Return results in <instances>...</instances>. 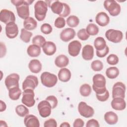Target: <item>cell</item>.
Returning <instances> with one entry per match:
<instances>
[{
    "instance_id": "484cf974",
    "label": "cell",
    "mask_w": 127,
    "mask_h": 127,
    "mask_svg": "<svg viewBox=\"0 0 127 127\" xmlns=\"http://www.w3.org/2000/svg\"><path fill=\"white\" fill-rule=\"evenodd\" d=\"M50 6L54 13L60 15L63 11L64 7V3L62 2L59 0H56L51 4Z\"/></svg>"
},
{
    "instance_id": "5bb4252c",
    "label": "cell",
    "mask_w": 127,
    "mask_h": 127,
    "mask_svg": "<svg viewBox=\"0 0 127 127\" xmlns=\"http://www.w3.org/2000/svg\"><path fill=\"white\" fill-rule=\"evenodd\" d=\"M5 34L9 39L15 38L18 34V28L15 22H10L5 26Z\"/></svg>"
},
{
    "instance_id": "e0dca14e",
    "label": "cell",
    "mask_w": 127,
    "mask_h": 127,
    "mask_svg": "<svg viewBox=\"0 0 127 127\" xmlns=\"http://www.w3.org/2000/svg\"><path fill=\"white\" fill-rule=\"evenodd\" d=\"M24 123L26 127H39L40 122L37 117L33 115H27L24 119Z\"/></svg>"
},
{
    "instance_id": "bcb514c9",
    "label": "cell",
    "mask_w": 127,
    "mask_h": 127,
    "mask_svg": "<svg viewBox=\"0 0 127 127\" xmlns=\"http://www.w3.org/2000/svg\"><path fill=\"white\" fill-rule=\"evenodd\" d=\"M109 52V47L107 45V46L101 51H96V56L99 58H103L105 57Z\"/></svg>"
},
{
    "instance_id": "7c38bea8",
    "label": "cell",
    "mask_w": 127,
    "mask_h": 127,
    "mask_svg": "<svg viewBox=\"0 0 127 127\" xmlns=\"http://www.w3.org/2000/svg\"><path fill=\"white\" fill-rule=\"evenodd\" d=\"M19 79L20 76L17 73H13L9 74L6 76L4 80V83L6 88L9 90L13 87H19Z\"/></svg>"
},
{
    "instance_id": "83f0119b",
    "label": "cell",
    "mask_w": 127,
    "mask_h": 127,
    "mask_svg": "<svg viewBox=\"0 0 127 127\" xmlns=\"http://www.w3.org/2000/svg\"><path fill=\"white\" fill-rule=\"evenodd\" d=\"M41 52V48L34 44L29 45L27 49V53L31 57H38L40 55Z\"/></svg>"
},
{
    "instance_id": "2e32d148",
    "label": "cell",
    "mask_w": 127,
    "mask_h": 127,
    "mask_svg": "<svg viewBox=\"0 0 127 127\" xmlns=\"http://www.w3.org/2000/svg\"><path fill=\"white\" fill-rule=\"evenodd\" d=\"M76 35L75 30L71 28H67L60 33V39L64 42H67L73 39Z\"/></svg>"
},
{
    "instance_id": "d6a6232c",
    "label": "cell",
    "mask_w": 127,
    "mask_h": 127,
    "mask_svg": "<svg viewBox=\"0 0 127 127\" xmlns=\"http://www.w3.org/2000/svg\"><path fill=\"white\" fill-rule=\"evenodd\" d=\"M33 34L32 32L27 30L24 28H22L21 30V33L20 35V39L24 43H28L30 41V38L32 37Z\"/></svg>"
},
{
    "instance_id": "ac0fdd59",
    "label": "cell",
    "mask_w": 127,
    "mask_h": 127,
    "mask_svg": "<svg viewBox=\"0 0 127 127\" xmlns=\"http://www.w3.org/2000/svg\"><path fill=\"white\" fill-rule=\"evenodd\" d=\"M95 21L97 24L102 27L107 26L110 22V17L108 14L103 11L100 12L95 17Z\"/></svg>"
},
{
    "instance_id": "60d3db41",
    "label": "cell",
    "mask_w": 127,
    "mask_h": 127,
    "mask_svg": "<svg viewBox=\"0 0 127 127\" xmlns=\"http://www.w3.org/2000/svg\"><path fill=\"white\" fill-rule=\"evenodd\" d=\"M54 25L57 28H64L65 25V20L64 17L59 16L56 19L54 22Z\"/></svg>"
},
{
    "instance_id": "7bdbcfd3",
    "label": "cell",
    "mask_w": 127,
    "mask_h": 127,
    "mask_svg": "<svg viewBox=\"0 0 127 127\" xmlns=\"http://www.w3.org/2000/svg\"><path fill=\"white\" fill-rule=\"evenodd\" d=\"M46 100L50 103V104L51 105L52 109H55L57 106L58 101L57 97H56L55 96H53V95L49 96L46 98Z\"/></svg>"
},
{
    "instance_id": "277c9868",
    "label": "cell",
    "mask_w": 127,
    "mask_h": 127,
    "mask_svg": "<svg viewBox=\"0 0 127 127\" xmlns=\"http://www.w3.org/2000/svg\"><path fill=\"white\" fill-rule=\"evenodd\" d=\"M40 78L42 84L48 88L54 87L58 82L57 76L55 74L47 71L43 72Z\"/></svg>"
},
{
    "instance_id": "d4e9b609",
    "label": "cell",
    "mask_w": 127,
    "mask_h": 127,
    "mask_svg": "<svg viewBox=\"0 0 127 127\" xmlns=\"http://www.w3.org/2000/svg\"><path fill=\"white\" fill-rule=\"evenodd\" d=\"M68 63L69 59L64 55H59L55 60V64L58 67H65L68 64Z\"/></svg>"
},
{
    "instance_id": "d590c367",
    "label": "cell",
    "mask_w": 127,
    "mask_h": 127,
    "mask_svg": "<svg viewBox=\"0 0 127 127\" xmlns=\"http://www.w3.org/2000/svg\"><path fill=\"white\" fill-rule=\"evenodd\" d=\"M86 30L89 35L95 36L98 33L99 29L96 24L94 23H90L87 26Z\"/></svg>"
},
{
    "instance_id": "836d02e7",
    "label": "cell",
    "mask_w": 127,
    "mask_h": 127,
    "mask_svg": "<svg viewBox=\"0 0 127 127\" xmlns=\"http://www.w3.org/2000/svg\"><path fill=\"white\" fill-rule=\"evenodd\" d=\"M66 22L69 27L73 28L78 25L79 23V19L76 16L72 15L67 17Z\"/></svg>"
},
{
    "instance_id": "e575fe53",
    "label": "cell",
    "mask_w": 127,
    "mask_h": 127,
    "mask_svg": "<svg viewBox=\"0 0 127 127\" xmlns=\"http://www.w3.org/2000/svg\"><path fill=\"white\" fill-rule=\"evenodd\" d=\"M91 87L88 84H83L80 87V93L83 97H87L89 96L91 93Z\"/></svg>"
},
{
    "instance_id": "7402d4cb",
    "label": "cell",
    "mask_w": 127,
    "mask_h": 127,
    "mask_svg": "<svg viewBox=\"0 0 127 127\" xmlns=\"http://www.w3.org/2000/svg\"><path fill=\"white\" fill-rule=\"evenodd\" d=\"M28 67L31 72L34 73H38L42 70V65L40 61L37 59H33L29 63Z\"/></svg>"
},
{
    "instance_id": "cb8c5ba5",
    "label": "cell",
    "mask_w": 127,
    "mask_h": 127,
    "mask_svg": "<svg viewBox=\"0 0 127 127\" xmlns=\"http://www.w3.org/2000/svg\"><path fill=\"white\" fill-rule=\"evenodd\" d=\"M104 118L105 122L109 125H115L118 122V116L117 114L112 111L106 112L104 115Z\"/></svg>"
},
{
    "instance_id": "816d5d0a",
    "label": "cell",
    "mask_w": 127,
    "mask_h": 127,
    "mask_svg": "<svg viewBox=\"0 0 127 127\" xmlns=\"http://www.w3.org/2000/svg\"><path fill=\"white\" fill-rule=\"evenodd\" d=\"M0 111L1 112L4 111L5 110L6 108V106L5 103L2 101V100L0 101Z\"/></svg>"
},
{
    "instance_id": "ab89813d",
    "label": "cell",
    "mask_w": 127,
    "mask_h": 127,
    "mask_svg": "<svg viewBox=\"0 0 127 127\" xmlns=\"http://www.w3.org/2000/svg\"><path fill=\"white\" fill-rule=\"evenodd\" d=\"M77 37L82 41L87 40L90 37V35L86 32V29L82 28L80 29L77 34Z\"/></svg>"
},
{
    "instance_id": "7dc6e473",
    "label": "cell",
    "mask_w": 127,
    "mask_h": 127,
    "mask_svg": "<svg viewBox=\"0 0 127 127\" xmlns=\"http://www.w3.org/2000/svg\"><path fill=\"white\" fill-rule=\"evenodd\" d=\"M70 13V8L69 6L66 3H64V7L63 11L59 16L62 17H65L68 15H69Z\"/></svg>"
},
{
    "instance_id": "8fae6325",
    "label": "cell",
    "mask_w": 127,
    "mask_h": 127,
    "mask_svg": "<svg viewBox=\"0 0 127 127\" xmlns=\"http://www.w3.org/2000/svg\"><path fill=\"white\" fill-rule=\"evenodd\" d=\"M38 83V79L37 76L33 75H28L22 83V89L23 90L27 89L34 90L37 87Z\"/></svg>"
},
{
    "instance_id": "9a60e30c",
    "label": "cell",
    "mask_w": 127,
    "mask_h": 127,
    "mask_svg": "<svg viewBox=\"0 0 127 127\" xmlns=\"http://www.w3.org/2000/svg\"><path fill=\"white\" fill-rule=\"evenodd\" d=\"M81 43L77 40H74L70 42L68 45V52L69 54L72 57L77 56L81 48Z\"/></svg>"
},
{
    "instance_id": "1f68e13d",
    "label": "cell",
    "mask_w": 127,
    "mask_h": 127,
    "mask_svg": "<svg viewBox=\"0 0 127 127\" xmlns=\"http://www.w3.org/2000/svg\"><path fill=\"white\" fill-rule=\"evenodd\" d=\"M15 112L19 116L24 117L29 114V109L24 105H17L15 108Z\"/></svg>"
},
{
    "instance_id": "7a4b0ae2",
    "label": "cell",
    "mask_w": 127,
    "mask_h": 127,
    "mask_svg": "<svg viewBox=\"0 0 127 127\" xmlns=\"http://www.w3.org/2000/svg\"><path fill=\"white\" fill-rule=\"evenodd\" d=\"M92 79V88L96 94L104 93L107 90L106 87V80L104 76L100 73L96 74L93 76Z\"/></svg>"
},
{
    "instance_id": "4fadbf2b",
    "label": "cell",
    "mask_w": 127,
    "mask_h": 127,
    "mask_svg": "<svg viewBox=\"0 0 127 127\" xmlns=\"http://www.w3.org/2000/svg\"><path fill=\"white\" fill-rule=\"evenodd\" d=\"M0 20L6 25L10 22H15V16L12 11L3 9L0 12Z\"/></svg>"
},
{
    "instance_id": "ba28073f",
    "label": "cell",
    "mask_w": 127,
    "mask_h": 127,
    "mask_svg": "<svg viewBox=\"0 0 127 127\" xmlns=\"http://www.w3.org/2000/svg\"><path fill=\"white\" fill-rule=\"evenodd\" d=\"M78 111L81 116L86 118H90L94 114L93 108L83 101H81L78 104Z\"/></svg>"
},
{
    "instance_id": "db71d44e",
    "label": "cell",
    "mask_w": 127,
    "mask_h": 127,
    "mask_svg": "<svg viewBox=\"0 0 127 127\" xmlns=\"http://www.w3.org/2000/svg\"><path fill=\"white\" fill-rule=\"evenodd\" d=\"M0 126L1 127H7V124H6V123L5 121L0 120Z\"/></svg>"
},
{
    "instance_id": "f6af8a7d",
    "label": "cell",
    "mask_w": 127,
    "mask_h": 127,
    "mask_svg": "<svg viewBox=\"0 0 127 127\" xmlns=\"http://www.w3.org/2000/svg\"><path fill=\"white\" fill-rule=\"evenodd\" d=\"M44 127H57V123L55 119L51 118L46 121L44 123Z\"/></svg>"
},
{
    "instance_id": "f546056e",
    "label": "cell",
    "mask_w": 127,
    "mask_h": 127,
    "mask_svg": "<svg viewBox=\"0 0 127 127\" xmlns=\"http://www.w3.org/2000/svg\"><path fill=\"white\" fill-rule=\"evenodd\" d=\"M94 46L97 51H101L107 46L106 42L103 37H98L94 41Z\"/></svg>"
},
{
    "instance_id": "b9f144b4",
    "label": "cell",
    "mask_w": 127,
    "mask_h": 127,
    "mask_svg": "<svg viewBox=\"0 0 127 127\" xmlns=\"http://www.w3.org/2000/svg\"><path fill=\"white\" fill-rule=\"evenodd\" d=\"M40 30L43 34L47 35L50 34L52 32L53 28L50 24L45 23L41 25Z\"/></svg>"
},
{
    "instance_id": "ee69618b",
    "label": "cell",
    "mask_w": 127,
    "mask_h": 127,
    "mask_svg": "<svg viewBox=\"0 0 127 127\" xmlns=\"http://www.w3.org/2000/svg\"><path fill=\"white\" fill-rule=\"evenodd\" d=\"M109 92L107 89L106 91L103 94H96V96L98 100L101 102L106 101L109 98Z\"/></svg>"
},
{
    "instance_id": "f1b7e54d",
    "label": "cell",
    "mask_w": 127,
    "mask_h": 127,
    "mask_svg": "<svg viewBox=\"0 0 127 127\" xmlns=\"http://www.w3.org/2000/svg\"><path fill=\"white\" fill-rule=\"evenodd\" d=\"M22 94L21 90L19 87H13L8 90V96L10 99L12 100H17Z\"/></svg>"
},
{
    "instance_id": "4dcf8cb0",
    "label": "cell",
    "mask_w": 127,
    "mask_h": 127,
    "mask_svg": "<svg viewBox=\"0 0 127 127\" xmlns=\"http://www.w3.org/2000/svg\"><path fill=\"white\" fill-rule=\"evenodd\" d=\"M119 69L116 66H112L108 68L106 70V75L110 79H115L119 75Z\"/></svg>"
},
{
    "instance_id": "44dd1931",
    "label": "cell",
    "mask_w": 127,
    "mask_h": 127,
    "mask_svg": "<svg viewBox=\"0 0 127 127\" xmlns=\"http://www.w3.org/2000/svg\"><path fill=\"white\" fill-rule=\"evenodd\" d=\"M112 108L117 111H122L126 109V102L124 99L120 98H113L111 103Z\"/></svg>"
},
{
    "instance_id": "74e56055",
    "label": "cell",
    "mask_w": 127,
    "mask_h": 127,
    "mask_svg": "<svg viewBox=\"0 0 127 127\" xmlns=\"http://www.w3.org/2000/svg\"><path fill=\"white\" fill-rule=\"evenodd\" d=\"M91 67L95 71H99L102 70L103 64L100 60H95L91 63Z\"/></svg>"
},
{
    "instance_id": "8992f818",
    "label": "cell",
    "mask_w": 127,
    "mask_h": 127,
    "mask_svg": "<svg viewBox=\"0 0 127 127\" xmlns=\"http://www.w3.org/2000/svg\"><path fill=\"white\" fill-rule=\"evenodd\" d=\"M34 96L35 93L34 90L31 89L24 90L22 93L21 102L26 106L28 107H32L35 103Z\"/></svg>"
},
{
    "instance_id": "5b68a950",
    "label": "cell",
    "mask_w": 127,
    "mask_h": 127,
    "mask_svg": "<svg viewBox=\"0 0 127 127\" xmlns=\"http://www.w3.org/2000/svg\"><path fill=\"white\" fill-rule=\"evenodd\" d=\"M104 6L112 16H118L121 12L120 5L114 0H106L104 2Z\"/></svg>"
},
{
    "instance_id": "f907efd6",
    "label": "cell",
    "mask_w": 127,
    "mask_h": 127,
    "mask_svg": "<svg viewBox=\"0 0 127 127\" xmlns=\"http://www.w3.org/2000/svg\"><path fill=\"white\" fill-rule=\"evenodd\" d=\"M0 58H2L5 56L6 53V48L5 44L2 43L0 42Z\"/></svg>"
},
{
    "instance_id": "52a82bcc",
    "label": "cell",
    "mask_w": 127,
    "mask_h": 127,
    "mask_svg": "<svg viewBox=\"0 0 127 127\" xmlns=\"http://www.w3.org/2000/svg\"><path fill=\"white\" fill-rule=\"evenodd\" d=\"M105 37L108 41L114 43H118L122 40L123 34L120 30L110 29L106 31Z\"/></svg>"
},
{
    "instance_id": "f5cc1de1",
    "label": "cell",
    "mask_w": 127,
    "mask_h": 127,
    "mask_svg": "<svg viewBox=\"0 0 127 127\" xmlns=\"http://www.w3.org/2000/svg\"><path fill=\"white\" fill-rule=\"evenodd\" d=\"M61 127H70V126L67 122H63L60 125Z\"/></svg>"
},
{
    "instance_id": "681fc988",
    "label": "cell",
    "mask_w": 127,
    "mask_h": 127,
    "mask_svg": "<svg viewBox=\"0 0 127 127\" xmlns=\"http://www.w3.org/2000/svg\"><path fill=\"white\" fill-rule=\"evenodd\" d=\"M84 125V121L80 118H77L75 120L73 124V127H82Z\"/></svg>"
},
{
    "instance_id": "3957f363",
    "label": "cell",
    "mask_w": 127,
    "mask_h": 127,
    "mask_svg": "<svg viewBox=\"0 0 127 127\" xmlns=\"http://www.w3.org/2000/svg\"><path fill=\"white\" fill-rule=\"evenodd\" d=\"M34 15L36 19L43 21L46 17L48 11V4L43 0H38L34 4Z\"/></svg>"
},
{
    "instance_id": "ffe728a7",
    "label": "cell",
    "mask_w": 127,
    "mask_h": 127,
    "mask_svg": "<svg viewBox=\"0 0 127 127\" xmlns=\"http://www.w3.org/2000/svg\"><path fill=\"white\" fill-rule=\"evenodd\" d=\"M42 48L44 53L47 56L53 55L57 50L56 44L52 41L46 42Z\"/></svg>"
},
{
    "instance_id": "4316f807",
    "label": "cell",
    "mask_w": 127,
    "mask_h": 127,
    "mask_svg": "<svg viewBox=\"0 0 127 127\" xmlns=\"http://www.w3.org/2000/svg\"><path fill=\"white\" fill-rule=\"evenodd\" d=\"M24 28L27 30H33L37 26V21L32 17H28L24 19L23 22Z\"/></svg>"
},
{
    "instance_id": "603a6c76",
    "label": "cell",
    "mask_w": 127,
    "mask_h": 127,
    "mask_svg": "<svg viewBox=\"0 0 127 127\" xmlns=\"http://www.w3.org/2000/svg\"><path fill=\"white\" fill-rule=\"evenodd\" d=\"M59 79L64 82H66L68 81L71 78V74L70 71L65 67L62 68L59 71L58 74Z\"/></svg>"
},
{
    "instance_id": "9c48e42d",
    "label": "cell",
    "mask_w": 127,
    "mask_h": 127,
    "mask_svg": "<svg viewBox=\"0 0 127 127\" xmlns=\"http://www.w3.org/2000/svg\"><path fill=\"white\" fill-rule=\"evenodd\" d=\"M126 85L122 82H117L115 83L112 88V97L113 98H120L124 99L125 97Z\"/></svg>"
},
{
    "instance_id": "c3c4849f",
    "label": "cell",
    "mask_w": 127,
    "mask_h": 127,
    "mask_svg": "<svg viewBox=\"0 0 127 127\" xmlns=\"http://www.w3.org/2000/svg\"><path fill=\"white\" fill-rule=\"evenodd\" d=\"M99 126H100V125L99 122H98V121H97L94 119H92L88 120L87 122V123L86 125V127H99Z\"/></svg>"
},
{
    "instance_id": "6da1fadb",
    "label": "cell",
    "mask_w": 127,
    "mask_h": 127,
    "mask_svg": "<svg viewBox=\"0 0 127 127\" xmlns=\"http://www.w3.org/2000/svg\"><path fill=\"white\" fill-rule=\"evenodd\" d=\"M33 0H11V2L16 6L17 13L19 17L25 19L29 17V5L31 4Z\"/></svg>"
},
{
    "instance_id": "8d00e7d4",
    "label": "cell",
    "mask_w": 127,
    "mask_h": 127,
    "mask_svg": "<svg viewBox=\"0 0 127 127\" xmlns=\"http://www.w3.org/2000/svg\"><path fill=\"white\" fill-rule=\"evenodd\" d=\"M46 42L45 38L40 35H37L34 36L32 39V43L40 47H42Z\"/></svg>"
},
{
    "instance_id": "f35d334b",
    "label": "cell",
    "mask_w": 127,
    "mask_h": 127,
    "mask_svg": "<svg viewBox=\"0 0 127 127\" xmlns=\"http://www.w3.org/2000/svg\"><path fill=\"white\" fill-rule=\"evenodd\" d=\"M118 57L114 54L109 55L107 58V63L110 65H116L119 63Z\"/></svg>"
},
{
    "instance_id": "30bf717a",
    "label": "cell",
    "mask_w": 127,
    "mask_h": 127,
    "mask_svg": "<svg viewBox=\"0 0 127 127\" xmlns=\"http://www.w3.org/2000/svg\"><path fill=\"white\" fill-rule=\"evenodd\" d=\"M38 110L40 116L43 118H47L51 114L52 107L50 103L47 101L43 100L38 104Z\"/></svg>"
},
{
    "instance_id": "d6986e66",
    "label": "cell",
    "mask_w": 127,
    "mask_h": 127,
    "mask_svg": "<svg viewBox=\"0 0 127 127\" xmlns=\"http://www.w3.org/2000/svg\"><path fill=\"white\" fill-rule=\"evenodd\" d=\"M94 57V48L92 45H86L82 50V57L85 61H90Z\"/></svg>"
}]
</instances>
